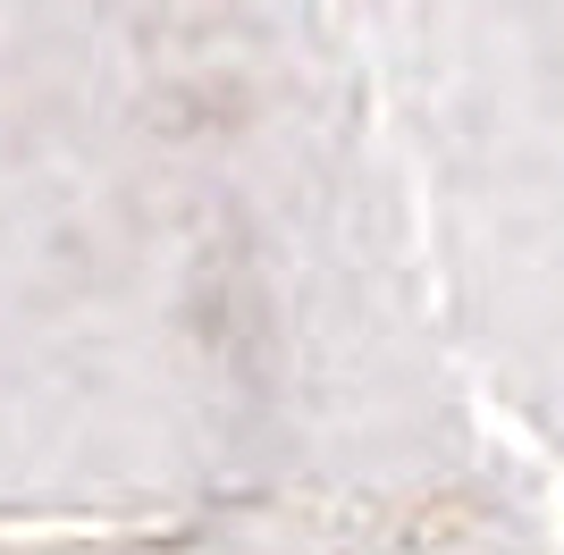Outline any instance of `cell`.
Returning <instances> with one entry per match:
<instances>
[{
  "label": "cell",
  "mask_w": 564,
  "mask_h": 555,
  "mask_svg": "<svg viewBox=\"0 0 564 555\" xmlns=\"http://www.w3.org/2000/svg\"><path fill=\"white\" fill-rule=\"evenodd\" d=\"M0 513L25 547L564 513L329 0H143L0 135Z\"/></svg>",
  "instance_id": "cell-1"
},
{
  "label": "cell",
  "mask_w": 564,
  "mask_h": 555,
  "mask_svg": "<svg viewBox=\"0 0 564 555\" xmlns=\"http://www.w3.org/2000/svg\"><path fill=\"white\" fill-rule=\"evenodd\" d=\"M9 555H564V513L531 522H295L169 547H9Z\"/></svg>",
  "instance_id": "cell-2"
}]
</instances>
